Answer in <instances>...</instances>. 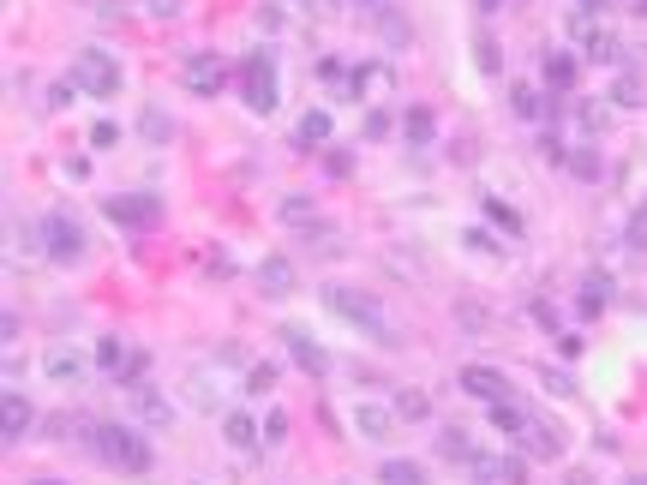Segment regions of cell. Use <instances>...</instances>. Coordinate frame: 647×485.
<instances>
[{"label":"cell","instance_id":"60d3db41","mask_svg":"<svg viewBox=\"0 0 647 485\" xmlns=\"http://www.w3.org/2000/svg\"><path fill=\"white\" fill-rule=\"evenodd\" d=\"M534 324H540V330H558V312H552V306H540V300H534Z\"/></svg>","mask_w":647,"mask_h":485},{"label":"cell","instance_id":"f35d334b","mask_svg":"<svg viewBox=\"0 0 647 485\" xmlns=\"http://www.w3.org/2000/svg\"><path fill=\"white\" fill-rule=\"evenodd\" d=\"M264 438H270V444H282V438H288V420H282V414H270V420H264Z\"/></svg>","mask_w":647,"mask_h":485},{"label":"cell","instance_id":"7bdbcfd3","mask_svg":"<svg viewBox=\"0 0 647 485\" xmlns=\"http://www.w3.org/2000/svg\"><path fill=\"white\" fill-rule=\"evenodd\" d=\"M474 6H480V12H498V6H504V0H474Z\"/></svg>","mask_w":647,"mask_h":485},{"label":"cell","instance_id":"52a82bcc","mask_svg":"<svg viewBox=\"0 0 647 485\" xmlns=\"http://www.w3.org/2000/svg\"><path fill=\"white\" fill-rule=\"evenodd\" d=\"M570 30H576V42H582V54H588V60H600V66H624V42H618L612 30H600V24H588V18H570Z\"/></svg>","mask_w":647,"mask_h":485},{"label":"cell","instance_id":"1f68e13d","mask_svg":"<svg viewBox=\"0 0 647 485\" xmlns=\"http://www.w3.org/2000/svg\"><path fill=\"white\" fill-rule=\"evenodd\" d=\"M486 216H492V222H504L510 234H522V216H516L510 204H498V198H486Z\"/></svg>","mask_w":647,"mask_h":485},{"label":"cell","instance_id":"ac0fdd59","mask_svg":"<svg viewBox=\"0 0 647 485\" xmlns=\"http://www.w3.org/2000/svg\"><path fill=\"white\" fill-rule=\"evenodd\" d=\"M222 438H228L234 450H252V444L264 438V426H252V414H228V420H222Z\"/></svg>","mask_w":647,"mask_h":485},{"label":"cell","instance_id":"83f0119b","mask_svg":"<svg viewBox=\"0 0 647 485\" xmlns=\"http://www.w3.org/2000/svg\"><path fill=\"white\" fill-rule=\"evenodd\" d=\"M138 126H144V138H150V144H162V138L174 132V120H168V114H156V108H144V120H138Z\"/></svg>","mask_w":647,"mask_h":485},{"label":"cell","instance_id":"ee69618b","mask_svg":"<svg viewBox=\"0 0 647 485\" xmlns=\"http://www.w3.org/2000/svg\"><path fill=\"white\" fill-rule=\"evenodd\" d=\"M582 6H588V12H600V6H612V0H582Z\"/></svg>","mask_w":647,"mask_h":485},{"label":"cell","instance_id":"74e56055","mask_svg":"<svg viewBox=\"0 0 647 485\" xmlns=\"http://www.w3.org/2000/svg\"><path fill=\"white\" fill-rule=\"evenodd\" d=\"M546 390H552V396H576V384H570L564 372H546Z\"/></svg>","mask_w":647,"mask_h":485},{"label":"cell","instance_id":"4dcf8cb0","mask_svg":"<svg viewBox=\"0 0 647 485\" xmlns=\"http://www.w3.org/2000/svg\"><path fill=\"white\" fill-rule=\"evenodd\" d=\"M90 144H96V150H114V144H120V126H114V120H96V126H90Z\"/></svg>","mask_w":647,"mask_h":485},{"label":"cell","instance_id":"f1b7e54d","mask_svg":"<svg viewBox=\"0 0 647 485\" xmlns=\"http://www.w3.org/2000/svg\"><path fill=\"white\" fill-rule=\"evenodd\" d=\"M48 378L72 384V378H78V354H66V348H60V354H48Z\"/></svg>","mask_w":647,"mask_h":485},{"label":"cell","instance_id":"f546056e","mask_svg":"<svg viewBox=\"0 0 647 485\" xmlns=\"http://www.w3.org/2000/svg\"><path fill=\"white\" fill-rule=\"evenodd\" d=\"M396 414H402V420H426L432 408H426V396H420V390H402V396H396Z\"/></svg>","mask_w":647,"mask_h":485},{"label":"cell","instance_id":"9c48e42d","mask_svg":"<svg viewBox=\"0 0 647 485\" xmlns=\"http://www.w3.org/2000/svg\"><path fill=\"white\" fill-rule=\"evenodd\" d=\"M462 390H468V396H480L486 408H492V402H510V378H504V372H492V366H468V372H462Z\"/></svg>","mask_w":647,"mask_h":485},{"label":"cell","instance_id":"e0dca14e","mask_svg":"<svg viewBox=\"0 0 647 485\" xmlns=\"http://www.w3.org/2000/svg\"><path fill=\"white\" fill-rule=\"evenodd\" d=\"M510 108H516L522 120H546V114H552V102H546L534 84H516V90H510Z\"/></svg>","mask_w":647,"mask_h":485},{"label":"cell","instance_id":"484cf974","mask_svg":"<svg viewBox=\"0 0 647 485\" xmlns=\"http://www.w3.org/2000/svg\"><path fill=\"white\" fill-rule=\"evenodd\" d=\"M282 222H288V228H312L318 216H312V204H306V198H282Z\"/></svg>","mask_w":647,"mask_h":485},{"label":"cell","instance_id":"cb8c5ba5","mask_svg":"<svg viewBox=\"0 0 647 485\" xmlns=\"http://www.w3.org/2000/svg\"><path fill=\"white\" fill-rule=\"evenodd\" d=\"M390 420H396L390 408H360V414H354V426H360L366 438H390Z\"/></svg>","mask_w":647,"mask_h":485},{"label":"cell","instance_id":"d6986e66","mask_svg":"<svg viewBox=\"0 0 647 485\" xmlns=\"http://www.w3.org/2000/svg\"><path fill=\"white\" fill-rule=\"evenodd\" d=\"M378 485H432V480H426V468H420V462H402V456H396V462H384V468H378Z\"/></svg>","mask_w":647,"mask_h":485},{"label":"cell","instance_id":"e575fe53","mask_svg":"<svg viewBox=\"0 0 647 485\" xmlns=\"http://www.w3.org/2000/svg\"><path fill=\"white\" fill-rule=\"evenodd\" d=\"M378 24H384V36H390V42H396V48H402V42H408V18H396V12H384V18H378Z\"/></svg>","mask_w":647,"mask_h":485},{"label":"cell","instance_id":"30bf717a","mask_svg":"<svg viewBox=\"0 0 647 485\" xmlns=\"http://www.w3.org/2000/svg\"><path fill=\"white\" fill-rule=\"evenodd\" d=\"M258 294H264V300H288V294H294V264H288L282 252L258 264Z\"/></svg>","mask_w":647,"mask_h":485},{"label":"cell","instance_id":"ba28073f","mask_svg":"<svg viewBox=\"0 0 647 485\" xmlns=\"http://www.w3.org/2000/svg\"><path fill=\"white\" fill-rule=\"evenodd\" d=\"M180 78H186V90H192V96H216V90L228 84V66H222V54H186Z\"/></svg>","mask_w":647,"mask_h":485},{"label":"cell","instance_id":"4316f807","mask_svg":"<svg viewBox=\"0 0 647 485\" xmlns=\"http://www.w3.org/2000/svg\"><path fill=\"white\" fill-rule=\"evenodd\" d=\"M474 60H480V72H504V54H498V42H492V36H480V42H474Z\"/></svg>","mask_w":647,"mask_h":485},{"label":"cell","instance_id":"b9f144b4","mask_svg":"<svg viewBox=\"0 0 647 485\" xmlns=\"http://www.w3.org/2000/svg\"><path fill=\"white\" fill-rule=\"evenodd\" d=\"M300 6H312V12H330V0H300Z\"/></svg>","mask_w":647,"mask_h":485},{"label":"cell","instance_id":"7dc6e473","mask_svg":"<svg viewBox=\"0 0 647 485\" xmlns=\"http://www.w3.org/2000/svg\"><path fill=\"white\" fill-rule=\"evenodd\" d=\"M36 485H54V480H36Z\"/></svg>","mask_w":647,"mask_h":485},{"label":"cell","instance_id":"8992f818","mask_svg":"<svg viewBox=\"0 0 647 485\" xmlns=\"http://www.w3.org/2000/svg\"><path fill=\"white\" fill-rule=\"evenodd\" d=\"M102 210H108V222H120V228H132V234H138V228H156V216H162V204H156L150 192H114Z\"/></svg>","mask_w":647,"mask_h":485},{"label":"cell","instance_id":"277c9868","mask_svg":"<svg viewBox=\"0 0 647 485\" xmlns=\"http://www.w3.org/2000/svg\"><path fill=\"white\" fill-rule=\"evenodd\" d=\"M240 96H246L252 114H270L276 108V66H270V54H252L240 66Z\"/></svg>","mask_w":647,"mask_h":485},{"label":"cell","instance_id":"5b68a950","mask_svg":"<svg viewBox=\"0 0 647 485\" xmlns=\"http://www.w3.org/2000/svg\"><path fill=\"white\" fill-rule=\"evenodd\" d=\"M42 252L54 264H78L84 258V228L72 216H42Z\"/></svg>","mask_w":647,"mask_h":485},{"label":"cell","instance_id":"ffe728a7","mask_svg":"<svg viewBox=\"0 0 647 485\" xmlns=\"http://www.w3.org/2000/svg\"><path fill=\"white\" fill-rule=\"evenodd\" d=\"M492 426H498L504 438H522V432H528L534 420H528V414H522L516 402H492Z\"/></svg>","mask_w":647,"mask_h":485},{"label":"cell","instance_id":"4fadbf2b","mask_svg":"<svg viewBox=\"0 0 647 485\" xmlns=\"http://www.w3.org/2000/svg\"><path fill=\"white\" fill-rule=\"evenodd\" d=\"M522 450H528V456H540V462H558V456H564V438H558V426L534 420V426L522 432Z\"/></svg>","mask_w":647,"mask_h":485},{"label":"cell","instance_id":"3957f363","mask_svg":"<svg viewBox=\"0 0 647 485\" xmlns=\"http://www.w3.org/2000/svg\"><path fill=\"white\" fill-rule=\"evenodd\" d=\"M72 84H78L84 96H102V102H108V96L120 90V66H114L102 48H84V54H78V66H72Z\"/></svg>","mask_w":647,"mask_h":485},{"label":"cell","instance_id":"8d00e7d4","mask_svg":"<svg viewBox=\"0 0 647 485\" xmlns=\"http://www.w3.org/2000/svg\"><path fill=\"white\" fill-rule=\"evenodd\" d=\"M624 240H630V252H647V210L630 222V234H624Z\"/></svg>","mask_w":647,"mask_h":485},{"label":"cell","instance_id":"836d02e7","mask_svg":"<svg viewBox=\"0 0 647 485\" xmlns=\"http://www.w3.org/2000/svg\"><path fill=\"white\" fill-rule=\"evenodd\" d=\"M498 480H504V485H528V462H516V456H510V462H498Z\"/></svg>","mask_w":647,"mask_h":485},{"label":"cell","instance_id":"d6a6232c","mask_svg":"<svg viewBox=\"0 0 647 485\" xmlns=\"http://www.w3.org/2000/svg\"><path fill=\"white\" fill-rule=\"evenodd\" d=\"M246 390H252V396L276 390V366H252V372H246Z\"/></svg>","mask_w":647,"mask_h":485},{"label":"cell","instance_id":"d4e9b609","mask_svg":"<svg viewBox=\"0 0 647 485\" xmlns=\"http://www.w3.org/2000/svg\"><path fill=\"white\" fill-rule=\"evenodd\" d=\"M438 450H444L450 462H474V444H468V432H462V426H444V438H438Z\"/></svg>","mask_w":647,"mask_h":485},{"label":"cell","instance_id":"7c38bea8","mask_svg":"<svg viewBox=\"0 0 647 485\" xmlns=\"http://www.w3.org/2000/svg\"><path fill=\"white\" fill-rule=\"evenodd\" d=\"M30 420H36V414H30V402L6 390V402H0V438H6V444H18V438L30 432Z\"/></svg>","mask_w":647,"mask_h":485},{"label":"cell","instance_id":"9a60e30c","mask_svg":"<svg viewBox=\"0 0 647 485\" xmlns=\"http://www.w3.org/2000/svg\"><path fill=\"white\" fill-rule=\"evenodd\" d=\"M324 138H330V114H324V108L300 114V126H294V144H300V150H318Z\"/></svg>","mask_w":647,"mask_h":485},{"label":"cell","instance_id":"2e32d148","mask_svg":"<svg viewBox=\"0 0 647 485\" xmlns=\"http://www.w3.org/2000/svg\"><path fill=\"white\" fill-rule=\"evenodd\" d=\"M126 366H132V354H126V342H114V336H102V342H96V372H108V378H126Z\"/></svg>","mask_w":647,"mask_h":485},{"label":"cell","instance_id":"6da1fadb","mask_svg":"<svg viewBox=\"0 0 647 485\" xmlns=\"http://www.w3.org/2000/svg\"><path fill=\"white\" fill-rule=\"evenodd\" d=\"M324 306L336 312V318H348L354 330H366L372 342H396V330H390V318H384V306L372 300V294H360V288H324Z\"/></svg>","mask_w":647,"mask_h":485},{"label":"cell","instance_id":"c3c4849f","mask_svg":"<svg viewBox=\"0 0 647 485\" xmlns=\"http://www.w3.org/2000/svg\"><path fill=\"white\" fill-rule=\"evenodd\" d=\"M636 485H647V480H636Z\"/></svg>","mask_w":647,"mask_h":485},{"label":"cell","instance_id":"f6af8a7d","mask_svg":"<svg viewBox=\"0 0 647 485\" xmlns=\"http://www.w3.org/2000/svg\"><path fill=\"white\" fill-rule=\"evenodd\" d=\"M636 12H642V18H647V0H636Z\"/></svg>","mask_w":647,"mask_h":485},{"label":"cell","instance_id":"8fae6325","mask_svg":"<svg viewBox=\"0 0 647 485\" xmlns=\"http://www.w3.org/2000/svg\"><path fill=\"white\" fill-rule=\"evenodd\" d=\"M282 342H288V354H294V366H306L312 378H324L330 372V354L312 342V336H300V330H282Z\"/></svg>","mask_w":647,"mask_h":485},{"label":"cell","instance_id":"ab89813d","mask_svg":"<svg viewBox=\"0 0 647 485\" xmlns=\"http://www.w3.org/2000/svg\"><path fill=\"white\" fill-rule=\"evenodd\" d=\"M72 90H78V84H54V90H48V108H66V102H72Z\"/></svg>","mask_w":647,"mask_h":485},{"label":"cell","instance_id":"bcb514c9","mask_svg":"<svg viewBox=\"0 0 647 485\" xmlns=\"http://www.w3.org/2000/svg\"><path fill=\"white\" fill-rule=\"evenodd\" d=\"M360 6H378V0H360Z\"/></svg>","mask_w":647,"mask_h":485},{"label":"cell","instance_id":"44dd1931","mask_svg":"<svg viewBox=\"0 0 647 485\" xmlns=\"http://www.w3.org/2000/svg\"><path fill=\"white\" fill-rule=\"evenodd\" d=\"M612 102H618V108H642V102H647V84L636 78V72H624V78L612 84Z\"/></svg>","mask_w":647,"mask_h":485},{"label":"cell","instance_id":"603a6c76","mask_svg":"<svg viewBox=\"0 0 647 485\" xmlns=\"http://www.w3.org/2000/svg\"><path fill=\"white\" fill-rule=\"evenodd\" d=\"M408 144H432V132H438V120H432V108H408Z\"/></svg>","mask_w":647,"mask_h":485},{"label":"cell","instance_id":"7a4b0ae2","mask_svg":"<svg viewBox=\"0 0 647 485\" xmlns=\"http://www.w3.org/2000/svg\"><path fill=\"white\" fill-rule=\"evenodd\" d=\"M90 444H96V456H102L108 468H120V474H144V468H150V444H144L138 432H126V426H96Z\"/></svg>","mask_w":647,"mask_h":485},{"label":"cell","instance_id":"d590c367","mask_svg":"<svg viewBox=\"0 0 647 485\" xmlns=\"http://www.w3.org/2000/svg\"><path fill=\"white\" fill-rule=\"evenodd\" d=\"M570 168H576L582 180H594V174H600V156H594V150H576V156H570Z\"/></svg>","mask_w":647,"mask_h":485},{"label":"cell","instance_id":"7402d4cb","mask_svg":"<svg viewBox=\"0 0 647 485\" xmlns=\"http://www.w3.org/2000/svg\"><path fill=\"white\" fill-rule=\"evenodd\" d=\"M546 84L552 90H570L576 84V60L570 54H546Z\"/></svg>","mask_w":647,"mask_h":485},{"label":"cell","instance_id":"5bb4252c","mask_svg":"<svg viewBox=\"0 0 647 485\" xmlns=\"http://www.w3.org/2000/svg\"><path fill=\"white\" fill-rule=\"evenodd\" d=\"M576 306H582V318H600V312L612 306V276H606V270H594V276L582 282V300H576Z\"/></svg>","mask_w":647,"mask_h":485}]
</instances>
